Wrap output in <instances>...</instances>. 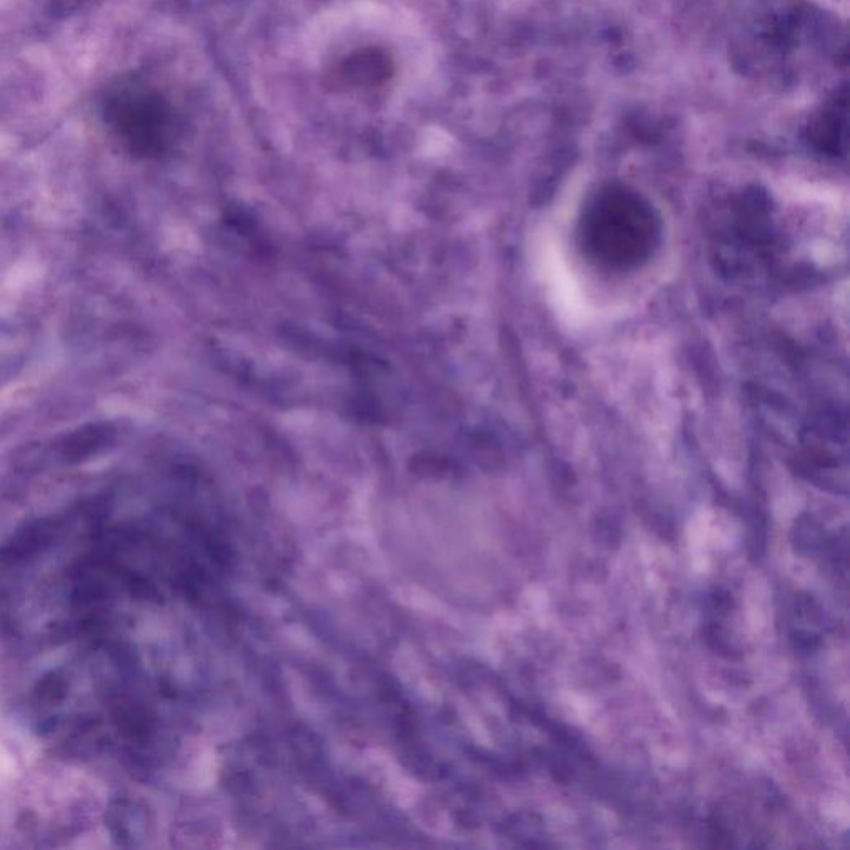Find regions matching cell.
Segmentation results:
<instances>
[{
  "label": "cell",
  "instance_id": "obj_4",
  "mask_svg": "<svg viewBox=\"0 0 850 850\" xmlns=\"http://www.w3.org/2000/svg\"><path fill=\"white\" fill-rule=\"evenodd\" d=\"M35 696L45 704H59L69 694V680L62 671H50L35 684Z\"/></svg>",
  "mask_w": 850,
  "mask_h": 850
},
{
  "label": "cell",
  "instance_id": "obj_1",
  "mask_svg": "<svg viewBox=\"0 0 850 850\" xmlns=\"http://www.w3.org/2000/svg\"><path fill=\"white\" fill-rule=\"evenodd\" d=\"M578 241L585 256L601 268H640L660 246V216L638 191L606 185L583 206Z\"/></svg>",
  "mask_w": 850,
  "mask_h": 850
},
{
  "label": "cell",
  "instance_id": "obj_2",
  "mask_svg": "<svg viewBox=\"0 0 850 850\" xmlns=\"http://www.w3.org/2000/svg\"><path fill=\"white\" fill-rule=\"evenodd\" d=\"M62 532L64 527L57 518H39L25 523L7 542L0 545V563L5 567H15L30 562L57 543Z\"/></svg>",
  "mask_w": 850,
  "mask_h": 850
},
{
  "label": "cell",
  "instance_id": "obj_3",
  "mask_svg": "<svg viewBox=\"0 0 850 850\" xmlns=\"http://www.w3.org/2000/svg\"><path fill=\"white\" fill-rule=\"evenodd\" d=\"M112 435L113 430L108 425L103 427L92 425L88 429L79 430L60 445V459L64 462H80L87 459L88 455L103 449L110 442Z\"/></svg>",
  "mask_w": 850,
  "mask_h": 850
}]
</instances>
